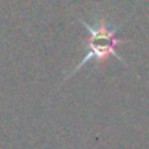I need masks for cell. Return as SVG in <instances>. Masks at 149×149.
Masks as SVG:
<instances>
[{
	"label": "cell",
	"mask_w": 149,
	"mask_h": 149,
	"mask_svg": "<svg viewBox=\"0 0 149 149\" xmlns=\"http://www.w3.org/2000/svg\"><path fill=\"white\" fill-rule=\"evenodd\" d=\"M79 21H80V23L85 26V29L90 32V39H88V43H87L88 52H87V55H85V58L74 68V71L69 72V75L66 77V80H68L69 77H72L75 72L80 71L88 61H95V63H98V64H101V63L106 61L109 56H114V58H117V59L122 61V58H120V56L117 55V52H116V45L122 43V40L116 39L117 27L116 29L109 27V24H107L104 19L96 21L95 24H90V23H87V21H84V19H79Z\"/></svg>",
	"instance_id": "cell-1"
}]
</instances>
